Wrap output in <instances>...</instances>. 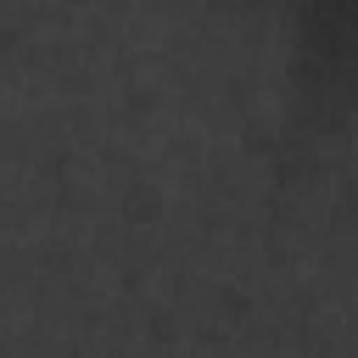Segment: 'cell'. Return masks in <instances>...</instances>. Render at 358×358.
I'll list each match as a JSON object with an SVG mask.
<instances>
[{"label": "cell", "instance_id": "1", "mask_svg": "<svg viewBox=\"0 0 358 358\" xmlns=\"http://www.w3.org/2000/svg\"><path fill=\"white\" fill-rule=\"evenodd\" d=\"M358 106V0H285L263 39V140L285 179H308L347 140Z\"/></svg>", "mask_w": 358, "mask_h": 358}, {"label": "cell", "instance_id": "2", "mask_svg": "<svg viewBox=\"0 0 358 358\" xmlns=\"http://www.w3.org/2000/svg\"><path fill=\"white\" fill-rule=\"evenodd\" d=\"M0 358H6V352H0Z\"/></svg>", "mask_w": 358, "mask_h": 358}]
</instances>
